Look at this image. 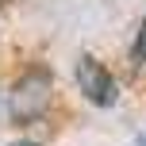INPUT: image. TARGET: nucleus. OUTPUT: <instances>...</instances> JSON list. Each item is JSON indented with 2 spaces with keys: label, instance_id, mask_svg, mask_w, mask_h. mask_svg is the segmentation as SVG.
Returning a JSON list of instances; mask_svg holds the SVG:
<instances>
[{
  "label": "nucleus",
  "instance_id": "obj_3",
  "mask_svg": "<svg viewBox=\"0 0 146 146\" xmlns=\"http://www.w3.org/2000/svg\"><path fill=\"white\" fill-rule=\"evenodd\" d=\"M131 66H135V69H142V66H146V15H142L139 35H135V42H131Z\"/></svg>",
  "mask_w": 146,
  "mask_h": 146
},
{
  "label": "nucleus",
  "instance_id": "obj_2",
  "mask_svg": "<svg viewBox=\"0 0 146 146\" xmlns=\"http://www.w3.org/2000/svg\"><path fill=\"white\" fill-rule=\"evenodd\" d=\"M77 88L85 92L88 104H96V108H111V104L119 100L115 77H111L108 66H104V62H96L92 54H85V58L77 62Z\"/></svg>",
  "mask_w": 146,
  "mask_h": 146
},
{
  "label": "nucleus",
  "instance_id": "obj_1",
  "mask_svg": "<svg viewBox=\"0 0 146 146\" xmlns=\"http://www.w3.org/2000/svg\"><path fill=\"white\" fill-rule=\"evenodd\" d=\"M50 92H54V85H50V73L46 69H31L27 77H19L15 88H12V100H8L12 119L15 123H35L50 108Z\"/></svg>",
  "mask_w": 146,
  "mask_h": 146
},
{
  "label": "nucleus",
  "instance_id": "obj_5",
  "mask_svg": "<svg viewBox=\"0 0 146 146\" xmlns=\"http://www.w3.org/2000/svg\"><path fill=\"white\" fill-rule=\"evenodd\" d=\"M139 146H146V135H139Z\"/></svg>",
  "mask_w": 146,
  "mask_h": 146
},
{
  "label": "nucleus",
  "instance_id": "obj_4",
  "mask_svg": "<svg viewBox=\"0 0 146 146\" xmlns=\"http://www.w3.org/2000/svg\"><path fill=\"white\" fill-rule=\"evenodd\" d=\"M8 146H38V142H27V139H19V142H8Z\"/></svg>",
  "mask_w": 146,
  "mask_h": 146
}]
</instances>
